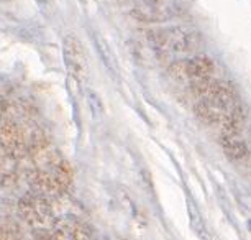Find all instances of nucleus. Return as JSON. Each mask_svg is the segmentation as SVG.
I'll use <instances>...</instances> for the list:
<instances>
[{"label": "nucleus", "mask_w": 251, "mask_h": 240, "mask_svg": "<svg viewBox=\"0 0 251 240\" xmlns=\"http://www.w3.org/2000/svg\"><path fill=\"white\" fill-rule=\"evenodd\" d=\"M220 143L231 160H241L248 155V147L243 140L238 138V135H222Z\"/></svg>", "instance_id": "20e7f679"}, {"label": "nucleus", "mask_w": 251, "mask_h": 240, "mask_svg": "<svg viewBox=\"0 0 251 240\" xmlns=\"http://www.w3.org/2000/svg\"><path fill=\"white\" fill-rule=\"evenodd\" d=\"M63 53H64V63L66 68L71 74V78L82 79L87 74V53L84 48L82 41L75 35H66L63 41Z\"/></svg>", "instance_id": "7ed1b4c3"}, {"label": "nucleus", "mask_w": 251, "mask_h": 240, "mask_svg": "<svg viewBox=\"0 0 251 240\" xmlns=\"http://www.w3.org/2000/svg\"><path fill=\"white\" fill-rule=\"evenodd\" d=\"M150 2H153V3H159V2H163V0H150Z\"/></svg>", "instance_id": "0eeeda50"}, {"label": "nucleus", "mask_w": 251, "mask_h": 240, "mask_svg": "<svg viewBox=\"0 0 251 240\" xmlns=\"http://www.w3.org/2000/svg\"><path fill=\"white\" fill-rule=\"evenodd\" d=\"M5 107H7V104H5V101H3L2 97H0V115L3 114V110H5Z\"/></svg>", "instance_id": "423d86ee"}, {"label": "nucleus", "mask_w": 251, "mask_h": 240, "mask_svg": "<svg viewBox=\"0 0 251 240\" xmlns=\"http://www.w3.org/2000/svg\"><path fill=\"white\" fill-rule=\"evenodd\" d=\"M148 40L151 46L158 53H189L194 51L199 45V35L196 31L187 30L182 27L159 28L148 33Z\"/></svg>", "instance_id": "f257e3e1"}, {"label": "nucleus", "mask_w": 251, "mask_h": 240, "mask_svg": "<svg viewBox=\"0 0 251 240\" xmlns=\"http://www.w3.org/2000/svg\"><path fill=\"white\" fill-rule=\"evenodd\" d=\"M214 61L208 56L199 54L187 59H177L169 66V74L177 81L194 82L203 78L214 76Z\"/></svg>", "instance_id": "f03ea898"}, {"label": "nucleus", "mask_w": 251, "mask_h": 240, "mask_svg": "<svg viewBox=\"0 0 251 240\" xmlns=\"http://www.w3.org/2000/svg\"><path fill=\"white\" fill-rule=\"evenodd\" d=\"M0 142L3 143V147L10 152H17L18 148L22 147V138L20 133H18L17 127L12 124H5L0 130Z\"/></svg>", "instance_id": "39448f33"}]
</instances>
